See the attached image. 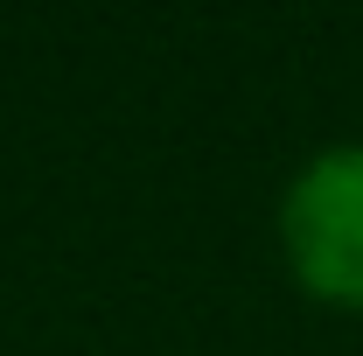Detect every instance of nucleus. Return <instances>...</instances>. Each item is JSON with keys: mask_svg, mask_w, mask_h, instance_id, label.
<instances>
[{"mask_svg": "<svg viewBox=\"0 0 363 356\" xmlns=\"http://www.w3.org/2000/svg\"><path fill=\"white\" fill-rule=\"evenodd\" d=\"M279 252L328 308H363V140L321 147L279 196Z\"/></svg>", "mask_w": 363, "mask_h": 356, "instance_id": "1", "label": "nucleus"}]
</instances>
